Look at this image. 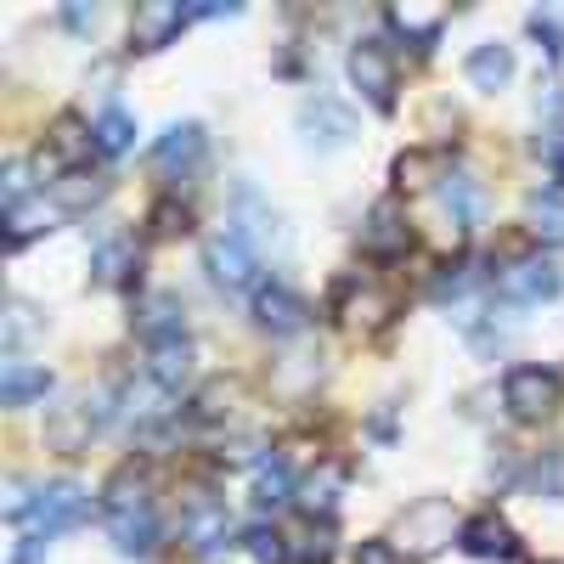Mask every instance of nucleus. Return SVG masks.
Masks as SVG:
<instances>
[{
    "mask_svg": "<svg viewBox=\"0 0 564 564\" xmlns=\"http://www.w3.org/2000/svg\"><path fill=\"white\" fill-rule=\"evenodd\" d=\"M452 536H463V525H457V508L446 502V497H423V502H412L401 520H395V547L406 553V558H435Z\"/></svg>",
    "mask_w": 564,
    "mask_h": 564,
    "instance_id": "nucleus-1",
    "label": "nucleus"
},
{
    "mask_svg": "<svg viewBox=\"0 0 564 564\" xmlns=\"http://www.w3.org/2000/svg\"><path fill=\"white\" fill-rule=\"evenodd\" d=\"M334 316L350 327V334H379V327L395 316V300L390 289H379L367 271H345L334 282Z\"/></svg>",
    "mask_w": 564,
    "mask_h": 564,
    "instance_id": "nucleus-2",
    "label": "nucleus"
},
{
    "mask_svg": "<svg viewBox=\"0 0 564 564\" xmlns=\"http://www.w3.org/2000/svg\"><path fill=\"white\" fill-rule=\"evenodd\" d=\"M502 401H508V412L520 417V423H542V417L558 412L564 379H558L553 367H513L508 384H502Z\"/></svg>",
    "mask_w": 564,
    "mask_h": 564,
    "instance_id": "nucleus-3",
    "label": "nucleus"
},
{
    "mask_svg": "<svg viewBox=\"0 0 564 564\" xmlns=\"http://www.w3.org/2000/svg\"><path fill=\"white\" fill-rule=\"evenodd\" d=\"M85 513H90L85 486H74V480H52V486H40L34 502H29V531L45 542V536H57V531H74Z\"/></svg>",
    "mask_w": 564,
    "mask_h": 564,
    "instance_id": "nucleus-4",
    "label": "nucleus"
},
{
    "mask_svg": "<svg viewBox=\"0 0 564 564\" xmlns=\"http://www.w3.org/2000/svg\"><path fill=\"white\" fill-rule=\"evenodd\" d=\"M204 265H209V276L220 282L226 294H243V289H254V282H260V254H254V243H249V238H238L231 226L209 238Z\"/></svg>",
    "mask_w": 564,
    "mask_h": 564,
    "instance_id": "nucleus-5",
    "label": "nucleus"
},
{
    "mask_svg": "<svg viewBox=\"0 0 564 564\" xmlns=\"http://www.w3.org/2000/svg\"><path fill=\"white\" fill-rule=\"evenodd\" d=\"M350 85L372 108H390L395 102V57L384 40H356L350 45Z\"/></svg>",
    "mask_w": 564,
    "mask_h": 564,
    "instance_id": "nucleus-6",
    "label": "nucleus"
},
{
    "mask_svg": "<svg viewBox=\"0 0 564 564\" xmlns=\"http://www.w3.org/2000/svg\"><path fill=\"white\" fill-rule=\"evenodd\" d=\"M113 417L108 395H90V401H74V406H57V417L45 423V441H52L57 452H85V441L102 430V423Z\"/></svg>",
    "mask_w": 564,
    "mask_h": 564,
    "instance_id": "nucleus-7",
    "label": "nucleus"
},
{
    "mask_svg": "<svg viewBox=\"0 0 564 564\" xmlns=\"http://www.w3.org/2000/svg\"><path fill=\"white\" fill-rule=\"evenodd\" d=\"M558 289H564V276H558L553 260H513V265L497 276V294H502L508 305H542V300H553Z\"/></svg>",
    "mask_w": 564,
    "mask_h": 564,
    "instance_id": "nucleus-8",
    "label": "nucleus"
},
{
    "mask_svg": "<svg viewBox=\"0 0 564 564\" xmlns=\"http://www.w3.org/2000/svg\"><path fill=\"white\" fill-rule=\"evenodd\" d=\"M193 18V7H181V0H141L135 18H130V45L135 52H159L181 34V23Z\"/></svg>",
    "mask_w": 564,
    "mask_h": 564,
    "instance_id": "nucleus-9",
    "label": "nucleus"
},
{
    "mask_svg": "<svg viewBox=\"0 0 564 564\" xmlns=\"http://www.w3.org/2000/svg\"><path fill=\"white\" fill-rule=\"evenodd\" d=\"M226 536H231V513H226V502H193L181 513V542L193 547L198 558H209V553H220L226 547Z\"/></svg>",
    "mask_w": 564,
    "mask_h": 564,
    "instance_id": "nucleus-10",
    "label": "nucleus"
},
{
    "mask_svg": "<svg viewBox=\"0 0 564 564\" xmlns=\"http://www.w3.org/2000/svg\"><path fill=\"white\" fill-rule=\"evenodd\" d=\"M406 243H412V226H406L401 204H395V198L372 204L367 220H361V249H367V254H379V260H390V254H401Z\"/></svg>",
    "mask_w": 564,
    "mask_h": 564,
    "instance_id": "nucleus-11",
    "label": "nucleus"
},
{
    "mask_svg": "<svg viewBox=\"0 0 564 564\" xmlns=\"http://www.w3.org/2000/svg\"><path fill=\"white\" fill-rule=\"evenodd\" d=\"M300 130L316 141V148H345V141L356 135V119H350V108L334 102V97H311V102L300 108Z\"/></svg>",
    "mask_w": 564,
    "mask_h": 564,
    "instance_id": "nucleus-12",
    "label": "nucleus"
},
{
    "mask_svg": "<svg viewBox=\"0 0 564 564\" xmlns=\"http://www.w3.org/2000/svg\"><path fill=\"white\" fill-rule=\"evenodd\" d=\"M153 164L164 175H193L204 164V130L198 124H170L159 141H153Z\"/></svg>",
    "mask_w": 564,
    "mask_h": 564,
    "instance_id": "nucleus-13",
    "label": "nucleus"
},
{
    "mask_svg": "<svg viewBox=\"0 0 564 564\" xmlns=\"http://www.w3.org/2000/svg\"><path fill=\"white\" fill-rule=\"evenodd\" d=\"M108 536L124 558H148L159 547V513L153 508H119V513H108Z\"/></svg>",
    "mask_w": 564,
    "mask_h": 564,
    "instance_id": "nucleus-14",
    "label": "nucleus"
},
{
    "mask_svg": "<svg viewBox=\"0 0 564 564\" xmlns=\"http://www.w3.org/2000/svg\"><path fill=\"white\" fill-rule=\"evenodd\" d=\"M441 209L452 215V226H480L486 220V186L468 175V170H446L441 175Z\"/></svg>",
    "mask_w": 564,
    "mask_h": 564,
    "instance_id": "nucleus-15",
    "label": "nucleus"
},
{
    "mask_svg": "<svg viewBox=\"0 0 564 564\" xmlns=\"http://www.w3.org/2000/svg\"><path fill=\"white\" fill-rule=\"evenodd\" d=\"M457 542L475 553V558H497V564H513V558H520V536H513V531L497 520V513H480V520H468Z\"/></svg>",
    "mask_w": 564,
    "mask_h": 564,
    "instance_id": "nucleus-16",
    "label": "nucleus"
},
{
    "mask_svg": "<svg viewBox=\"0 0 564 564\" xmlns=\"http://www.w3.org/2000/svg\"><path fill=\"white\" fill-rule=\"evenodd\" d=\"M254 311H260V327H271V334H300L305 327V300L294 294V289H282V282H265L260 289V300H254Z\"/></svg>",
    "mask_w": 564,
    "mask_h": 564,
    "instance_id": "nucleus-17",
    "label": "nucleus"
},
{
    "mask_svg": "<svg viewBox=\"0 0 564 564\" xmlns=\"http://www.w3.org/2000/svg\"><path fill=\"white\" fill-rule=\"evenodd\" d=\"M45 390H52V372L34 367V361L7 356V367H0V406H29V401H40Z\"/></svg>",
    "mask_w": 564,
    "mask_h": 564,
    "instance_id": "nucleus-18",
    "label": "nucleus"
},
{
    "mask_svg": "<svg viewBox=\"0 0 564 564\" xmlns=\"http://www.w3.org/2000/svg\"><path fill=\"white\" fill-rule=\"evenodd\" d=\"M508 79H513V52L502 40H486V45L468 52V85L475 90H502Z\"/></svg>",
    "mask_w": 564,
    "mask_h": 564,
    "instance_id": "nucleus-19",
    "label": "nucleus"
},
{
    "mask_svg": "<svg viewBox=\"0 0 564 564\" xmlns=\"http://www.w3.org/2000/svg\"><path fill=\"white\" fill-rule=\"evenodd\" d=\"M345 480H350V475H345L339 463H322V468H311V475L300 480V497H294V502H300L305 513H334V502L345 497Z\"/></svg>",
    "mask_w": 564,
    "mask_h": 564,
    "instance_id": "nucleus-20",
    "label": "nucleus"
},
{
    "mask_svg": "<svg viewBox=\"0 0 564 564\" xmlns=\"http://www.w3.org/2000/svg\"><path fill=\"white\" fill-rule=\"evenodd\" d=\"M141 339H148V345L186 339V316H181V300L175 294H153L148 305H141Z\"/></svg>",
    "mask_w": 564,
    "mask_h": 564,
    "instance_id": "nucleus-21",
    "label": "nucleus"
},
{
    "mask_svg": "<svg viewBox=\"0 0 564 564\" xmlns=\"http://www.w3.org/2000/svg\"><path fill=\"white\" fill-rule=\"evenodd\" d=\"M153 350V384L159 390H181L193 379V345L186 339H170V345H148Z\"/></svg>",
    "mask_w": 564,
    "mask_h": 564,
    "instance_id": "nucleus-22",
    "label": "nucleus"
},
{
    "mask_svg": "<svg viewBox=\"0 0 564 564\" xmlns=\"http://www.w3.org/2000/svg\"><path fill=\"white\" fill-rule=\"evenodd\" d=\"M525 220H531V231H536L542 243H564V193H558V186H542V193H531Z\"/></svg>",
    "mask_w": 564,
    "mask_h": 564,
    "instance_id": "nucleus-23",
    "label": "nucleus"
},
{
    "mask_svg": "<svg viewBox=\"0 0 564 564\" xmlns=\"http://www.w3.org/2000/svg\"><path fill=\"white\" fill-rule=\"evenodd\" d=\"M52 159H63V164H79V159H90V148H97V130H85V119H74V113H63L57 124H52Z\"/></svg>",
    "mask_w": 564,
    "mask_h": 564,
    "instance_id": "nucleus-24",
    "label": "nucleus"
},
{
    "mask_svg": "<svg viewBox=\"0 0 564 564\" xmlns=\"http://www.w3.org/2000/svg\"><path fill=\"white\" fill-rule=\"evenodd\" d=\"M254 497H260V508H276V502L300 497L289 463H282V457H260V468H254Z\"/></svg>",
    "mask_w": 564,
    "mask_h": 564,
    "instance_id": "nucleus-25",
    "label": "nucleus"
},
{
    "mask_svg": "<svg viewBox=\"0 0 564 564\" xmlns=\"http://www.w3.org/2000/svg\"><path fill=\"white\" fill-rule=\"evenodd\" d=\"M90 271H97V282L119 289V282H130V271H135V249L124 238H102V249L90 254Z\"/></svg>",
    "mask_w": 564,
    "mask_h": 564,
    "instance_id": "nucleus-26",
    "label": "nucleus"
},
{
    "mask_svg": "<svg viewBox=\"0 0 564 564\" xmlns=\"http://www.w3.org/2000/svg\"><path fill=\"white\" fill-rule=\"evenodd\" d=\"M390 29L406 34L412 45H430L441 34V12L435 7H412V0H401V7H390Z\"/></svg>",
    "mask_w": 564,
    "mask_h": 564,
    "instance_id": "nucleus-27",
    "label": "nucleus"
},
{
    "mask_svg": "<svg viewBox=\"0 0 564 564\" xmlns=\"http://www.w3.org/2000/svg\"><path fill=\"white\" fill-rule=\"evenodd\" d=\"M57 226V209H45V204H18L7 209V243L23 249L29 238H40V231H52Z\"/></svg>",
    "mask_w": 564,
    "mask_h": 564,
    "instance_id": "nucleus-28",
    "label": "nucleus"
},
{
    "mask_svg": "<svg viewBox=\"0 0 564 564\" xmlns=\"http://www.w3.org/2000/svg\"><path fill=\"white\" fill-rule=\"evenodd\" d=\"M97 153H108V159H119V153H130V141H135V119L124 113V108H108L97 124Z\"/></svg>",
    "mask_w": 564,
    "mask_h": 564,
    "instance_id": "nucleus-29",
    "label": "nucleus"
},
{
    "mask_svg": "<svg viewBox=\"0 0 564 564\" xmlns=\"http://www.w3.org/2000/svg\"><path fill=\"white\" fill-rule=\"evenodd\" d=\"M108 193V181L102 175H85V170H68L57 181V209H85V204H97Z\"/></svg>",
    "mask_w": 564,
    "mask_h": 564,
    "instance_id": "nucleus-30",
    "label": "nucleus"
},
{
    "mask_svg": "<svg viewBox=\"0 0 564 564\" xmlns=\"http://www.w3.org/2000/svg\"><path fill=\"white\" fill-rule=\"evenodd\" d=\"M102 497H108V513H119V508H153V497H148V475H135V468H119Z\"/></svg>",
    "mask_w": 564,
    "mask_h": 564,
    "instance_id": "nucleus-31",
    "label": "nucleus"
},
{
    "mask_svg": "<svg viewBox=\"0 0 564 564\" xmlns=\"http://www.w3.org/2000/svg\"><path fill=\"white\" fill-rule=\"evenodd\" d=\"M475 282H480V271L475 265H468V260H457V265H441V276L430 282V300H457V294H468V289H475Z\"/></svg>",
    "mask_w": 564,
    "mask_h": 564,
    "instance_id": "nucleus-32",
    "label": "nucleus"
},
{
    "mask_svg": "<svg viewBox=\"0 0 564 564\" xmlns=\"http://www.w3.org/2000/svg\"><path fill=\"white\" fill-rule=\"evenodd\" d=\"M531 486L542 491V497H553V502H564V446L558 452H547L536 468H531Z\"/></svg>",
    "mask_w": 564,
    "mask_h": 564,
    "instance_id": "nucleus-33",
    "label": "nucleus"
},
{
    "mask_svg": "<svg viewBox=\"0 0 564 564\" xmlns=\"http://www.w3.org/2000/svg\"><path fill=\"white\" fill-rule=\"evenodd\" d=\"M243 542H249L254 564H282V558H289V536H276V531H249Z\"/></svg>",
    "mask_w": 564,
    "mask_h": 564,
    "instance_id": "nucleus-34",
    "label": "nucleus"
},
{
    "mask_svg": "<svg viewBox=\"0 0 564 564\" xmlns=\"http://www.w3.org/2000/svg\"><path fill=\"white\" fill-rule=\"evenodd\" d=\"M148 220H153V238H181V231L193 226V215H186L181 204H170V198H164V204H153V215H148Z\"/></svg>",
    "mask_w": 564,
    "mask_h": 564,
    "instance_id": "nucleus-35",
    "label": "nucleus"
},
{
    "mask_svg": "<svg viewBox=\"0 0 564 564\" xmlns=\"http://www.w3.org/2000/svg\"><path fill=\"white\" fill-rule=\"evenodd\" d=\"M0 193H7V209L29 204V164L23 159H7V170H0Z\"/></svg>",
    "mask_w": 564,
    "mask_h": 564,
    "instance_id": "nucleus-36",
    "label": "nucleus"
},
{
    "mask_svg": "<svg viewBox=\"0 0 564 564\" xmlns=\"http://www.w3.org/2000/svg\"><path fill=\"white\" fill-rule=\"evenodd\" d=\"M435 164H441L435 153H406V159L395 164V181H401V186H423V181L435 175ZM435 181H441V175H435Z\"/></svg>",
    "mask_w": 564,
    "mask_h": 564,
    "instance_id": "nucleus-37",
    "label": "nucleus"
},
{
    "mask_svg": "<svg viewBox=\"0 0 564 564\" xmlns=\"http://www.w3.org/2000/svg\"><path fill=\"white\" fill-rule=\"evenodd\" d=\"M294 547H289V558H300V564H322L327 558V525H311V531H300V536H289Z\"/></svg>",
    "mask_w": 564,
    "mask_h": 564,
    "instance_id": "nucleus-38",
    "label": "nucleus"
},
{
    "mask_svg": "<svg viewBox=\"0 0 564 564\" xmlns=\"http://www.w3.org/2000/svg\"><path fill=\"white\" fill-rule=\"evenodd\" d=\"M531 34H536V40L547 45L553 57H564V23H558L553 12H531Z\"/></svg>",
    "mask_w": 564,
    "mask_h": 564,
    "instance_id": "nucleus-39",
    "label": "nucleus"
},
{
    "mask_svg": "<svg viewBox=\"0 0 564 564\" xmlns=\"http://www.w3.org/2000/svg\"><path fill=\"white\" fill-rule=\"evenodd\" d=\"M350 564H401V547L395 542H384V536H372V542H361L356 547V558Z\"/></svg>",
    "mask_w": 564,
    "mask_h": 564,
    "instance_id": "nucleus-40",
    "label": "nucleus"
},
{
    "mask_svg": "<svg viewBox=\"0 0 564 564\" xmlns=\"http://www.w3.org/2000/svg\"><path fill=\"white\" fill-rule=\"evenodd\" d=\"M29 327H34V311H29L23 300H12V305H7V350H18V345H23Z\"/></svg>",
    "mask_w": 564,
    "mask_h": 564,
    "instance_id": "nucleus-41",
    "label": "nucleus"
},
{
    "mask_svg": "<svg viewBox=\"0 0 564 564\" xmlns=\"http://www.w3.org/2000/svg\"><path fill=\"white\" fill-rule=\"evenodd\" d=\"M231 401H238V384H209L204 401H198V412H204V417H226Z\"/></svg>",
    "mask_w": 564,
    "mask_h": 564,
    "instance_id": "nucleus-42",
    "label": "nucleus"
},
{
    "mask_svg": "<svg viewBox=\"0 0 564 564\" xmlns=\"http://www.w3.org/2000/svg\"><path fill=\"white\" fill-rule=\"evenodd\" d=\"M40 558H45V542H40V536L18 542V553H12V564H40Z\"/></svg>",
    "mask_w": 564,
    "mask_h": 564,
    "instance_id": "nucleus-43",
    "label": "nucleus"
},
{
    "mask_svg": "<svg viewBox=\"0 0 564 564\" xmlns=\"http://www.w3.org/2000/svg\"><path fill=\"white\" fill-rule=\"evenodd\" d=\"M68 23L85 29V23H97V7H68Z\"/></svg>",
    "mask_w": 564,
    "mask_h": 564,
    "instance_id": "nucleus-44",
    "label": "nucleus"
}]
</instances>
